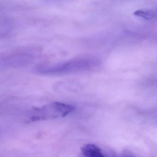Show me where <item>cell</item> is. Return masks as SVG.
<instances>
[{
	"mask_svg": "<svg viewBox=\"0 0 157 157\" xmlns=\"http://www.w3.org/2000/svg\"><path fill=\"white\" fill-rule=\"evenodd\" d=\"M99 65L100 62L96 59L85 57L55 64L39 65L36 67L35 71L44 75H62L87 72L95 69Z\"/></svg>",
	"mask_w": 157,
	"mask_h": 157,
	"instance_id": "6da1fadb",
	"label": "cell"
},
{
	"mask_svg": "<svg viewBox=\"0 0 157 157\" xmlns=\"http://www.w3.org/2000/svg\"><path fill=\"white\" fill-rule=\"evenodd\" d=\"M75 110L71 105L54 102L39 108L33 109L28 120V123L51 118L64 117Z\"/></svg>",
	"mask_w": 157,
	"mask_h": 157,
	"instance_id": "7a4b0ae2",
	"label": "cell"
},
{
	"mask_svg": "<svg viewBox=\"0 0 157 157\" xmlns=\"http://www.w3.org/2000/svg\"><path fill=\"white\" fill-rule=\"evenodd\" d=\"M31 49L17 51L4 57L1 60V66L4 67H22L31 64L34 59L35 54Z\"/></svg>",
	"mask_w": 157,
	"mask_h": 157,
	"instance_id": "3957f363",
	"label": "cell"
},
{
	"mask_svg": "<svg viewBox=\"0 0 157 157\" xmlns=\"http://www.w3.org/2000/svg\"><path fill=\"white\" fill-rule=\"evenodd\" d=\"M81 151L85 157H105L101 149L94 144H85L82 147Z\"/></svg>",
	"mask_w": 157,
	"mask_h": 157,
	"instance_id": "277c9868",
	"label": "cell"
},
{
	"mask_svg": "<svg viewBox=\"0 0 157 157\" xmlns=\"http://www.w3.org/2000/svg\"><path fill=\"white\" fill-rule=\"evenodd\" d=\"M120 157H136L135 155L128 150H124L120 154Z\"/></svg>",
	"mask_w": 157,
	"mask_h": 157,
	"instance_id": "5b68a950",
	"label": "cell"
}]
</instances>
